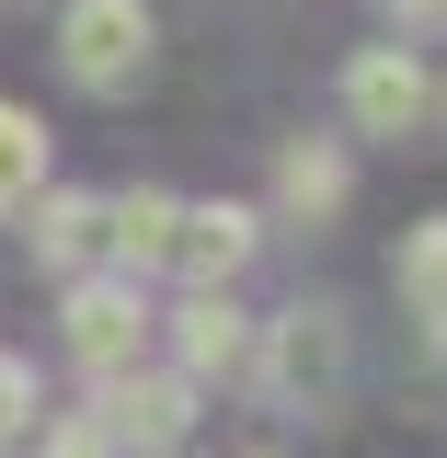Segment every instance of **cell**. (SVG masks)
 I'll use <instances>...</instances> for the list:
<instances>
[{
	"label": "cell",
	"instance_id": "7c38bea8",
	"mask_svg": "<svg viewBox=\"0 0 447 458\" xmlns=\"http://www.w3.org/2000/svg\"><path fill=\"white\" fill-rule=\"evenodd\" d=\"M35 195H47V126L23 104H0V218H23Z\"/></svg>",
	"mask_w": 447,
	"mask_h": 458
},
{
	"label": "cell",
	"instance_id": "e0dca14e",
	"mask_svg": "<svg viewBox=\"0 0 447 458\" xmlns=\"http://www.w3.org/2000/svg\"><path fill=\"white\" fill-rule=\"evenodd\" d=\"M436 104H447V92H436Z\"/></svg>",
	"mask_w": 447,
	"mask_h": 458
},
{
	"label": "cell",
	"instance_id": "9c48e42d",
	"mask_svg": "<svg viewBox=\"0 0 447 458\" xmlns=\"http://www.w3.org/2000/svg\"><path fill=\"white\" fill-rule=\"evenodd\" d=\"M35 264L47 276H92L104 264V195H81V183L35 195Z\"/></svg>",
	"mask_w": 447,
	"mask_h": 458
},
{
	"label": "cell",
	"instance_id": "30bf717a",
	"mask_svg": "<svg viewBox=\"0 0 447 458\" xmlns=\"http://www.w3.org/2000/svg\"><path fill=\"white\" fill-rule=\"evenodd\" d=\"M344 195H356V172H344L333 138H298V149L276 161V207H287V218L322 229V218H344Z\"/></svg>",
	"mask_w": 447,
	"mask_h": 458
},
{
	"label": "cell",
	"instance_id": "6da1fadb",
	"mask_svg": "<svg viewBox=\"0 0 447 458\" xmlns=\"http://www.w3.org/2000/svg\"><path fill=\"white\" fill-rule=\"evenodd\" d=\"M241 378H253L264 401H287V412H298V401L322 412V401L344 390V321H333V310H287V321H264Z\"/></svg>",
	"mask_w": 447,
	"mask_h": 458
},
{
	"label": "cell",
	"instance_id": "9a60e30c",
	"mask_svg": "<svg viewBox=\"0 0 447 458\" xmlns=\"http://www.w3.org/2000/svg\"><path fill=\"white\" fill-rule=\"evenodd\" d=\"M379 12H391L401 35H447V0H379Z\"/></svg>",
	"mask_w": 447,
	"mask_h": 458
},
{
	"label": "cell",
	"instance_id": "52a82bcc",
	"mask_svg": "<svg viewBox=\"0 0 447 458\" xmlns=\"http://www.w3.org/2000/svg\"><path fill=\"white\" fill-rule=\"evenodd\" d=\"M172 367L207 390V378H241L253 367V321L229 310V286H195L184 310H172Z\"/></svg>",
	"mask_w": 447,
	"mask_h": 458
},
{
	"label": "cell",
	"instance_id": "8992f818",
	"mask_svg": "<svg viewBox=\"0 0 447 458\" xmlns=\"http://www.w3.org/2000/svg\"><path fill=\"white\" fill-rule=\"evenodd\" d=\"M253 252H264V218H253V207H229V195L172 218V276H184V286H229Z\"/></svg>",
	"mask_w": 447,
	"mask_h": 458
},
{
	"label": "cell",
	"instance_id": "8fae6325",
	"mask_svg": "<svg viewBox=\"0 0 447 458\" xmlns=\"http://www.w3.org/2000/svg\"><path fill=\"white\" fill-rule=\"evenodd\" d=\"M401 310H413V333L447 355V218L401 229Z\"/></svg>",
	"mask_w": 447,
	"mask_h": 458
},
{
	"label": "cell",
	"instance_id": "4fadbf2b",
	"mask_svg": "<svg viewBox=\"0 0 447 458\" xmlns=\"http://www.w3.org/2000/svg\"><path fill=\"white\" fill-rule=\"evenodd\" d=\"M23 424H35V367H23V355H0V447H12Z\"/></svg>",
	"mask_w": 447,
	"mask_h": 458
},
{
	"label": "cell",
	"instance_id": "2e32d148",
	"mask_svg": "<svg viewBox=\"0 0 447 458\" xmlns=\"http://www.w3.org/2000/svg\"><path fill=\"white\" fill-rule=\"evenodd\" d=\"M253 458H276V447H253Z\"/></svg>",
	"mask_w": 447,
	"mask_h": 458
},
{
	"label": "cell",
	"instance_id": "7a4b0ae2",
	"mask_svg": "<svg viewBox=\"0 0 447 458\" xmlns=\"http://www.w3.org/2000/svg\"><path fill=\"white\" fill-rule=\"evenodd\" d=\"M92 424H104V447H138V458H172L184 447V424H195V378L184 367H115L92 378Z\"/></svg>",
	"mask_w": 447,
	"mask_h": 458
},
{
	"label": "cell",
	"instance_id": "3957f363",
	"mask_svg": "<svg viewBox=\"0 0 447 458\" xmlns=\"http://www.w3.org/2000/svg\"><path fill=\"white\" fill-rule=\"evenodd\" d=\"M57 57H69L81 92H126V81H150V0H69Z\"/></svg>",
	"mask_w": 447,
	"mask_h": 458
},
{
	"label": "cell",
	"instance_id": "5bb4252c",
	"mask_svg": "<svg viewBox=\"0 0 447 458\" xmlns=\"http://www.w3.org/2000/svg\"><path fill=\"white\" fill-rule=\"evenodd\" d=\"M47 458H115V447H104V424H92V412H69V424L47 436Z\"/></svg>",
	"mask_w": 447,
	"mask_h": 458
},
{
	"label": "cell",
	"instance_id": "5b68a950",
	"mask_svg": "<svg viewBox=\"0 0 447 458\" xmlns=\"http://www.w3.org/2000/svg\"><path fill=\"white\" fill-rule=\"evenodd\" d=\"M69 355L92 378H115V367L150 355V298H138V276H69Z\"/></svg>",
	"mask_w": 447,
	"mask_h": 458
},
{
	"label": "cell",
	"instance_id": "ba28073f",
	"mask_svg": "<svg viewBox=\"0 0 447 458\" xmlns=\"http://www.w3.org/2000/svg\"><path fill=\"white\" fill-rule=\"evenodd\" d=\"M172 218H184V195H161V183L104 195V252H115V276H161V264H172Z\"/></svg>",
	"mask_w": 447,
	"mask_h": 458
},
{
	"label": "cell",
	"instance_id": "277c9868",
	"mask_svg": "<svg viewBox=\"0 0 447 458\" xmlns=\"http://www.w3.org/2000/svg\"><path fill=\"white\" fill-rule=\"evenodd\" d=\"M425 114H436V81H425L413 47H356L344 57V126L356 138H413Z\"/></svg>",
	"mask_w": 447,
	"mask_h": 458
}]
</instances>
